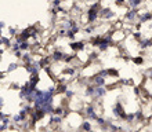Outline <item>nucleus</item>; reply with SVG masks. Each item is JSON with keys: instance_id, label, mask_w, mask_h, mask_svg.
Masks as SVG:
<instances>
[{"instance_id": "obj_1", "label": "nucleus", "mask_w": 152, "mask_h": 132, "mask_svg": "<svg viewBox=\"0 0 152 132\" xmlns=\"http://www.w3.org/2000/svg\"><path fill=\"white\" fill-rule=\"evenodd\" d=\"M17 68H18V65H17V63H11V65H8L7 70H8V72H12V70H15Z\"/></svg>"}, {"instance_id": "obj_3", "label": "nucleus", "mask_w": 152, "mask_h": 132, "mask_svg": "<svg viewBox=\"0 0 152 132\" xmlns=\"http://www.w3.org/2000/svg\"><path fill=\"white\" fill-rule=\"evenodd\" d=\"M4 26H6V24H4V22H0V33H1V29H3Z\"/></svg>"}, {"instance_id": "obj_2", "label": "nucleus", "mask_w": 152, "mask_h": 132, "mask_svg": "<svg viewBox=\"0 0 152 132\" xmlns=\"http://www.w3.org/2000/svg\"><path fill=\"white\" fill-rule=\"evenodd\" d=\"M17 30L14 28H8V33H10V36H17Z\"/></svg>"}]
</instances>
